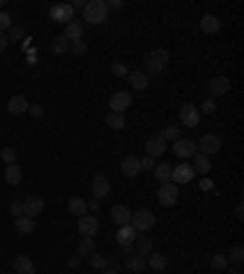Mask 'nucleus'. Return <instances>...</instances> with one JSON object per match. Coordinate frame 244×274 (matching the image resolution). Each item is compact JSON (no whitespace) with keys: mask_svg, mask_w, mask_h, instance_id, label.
<instances>
[{"mask_svg":"<svg viewBox=\"0 0 244 274\" xmlns=\"http://www.w3.org/2000/svg\"><path fill=\"white\" fill-rule=\"evenodd\" d=\"M110 218H112V223L122 225H130V218H132V211L125 206V203H117V206H112L110 208Z\"/></svg>","mask_w":244,"mask_h":274,"instance_id":"14","label":"nucleus"},{"mask_svg":"<svg viewBox=\"0 0 244 274\" xmlns=\"http://www.w3.org/2000/svg\"><path fill=\"white\" fill-rule=\"evenodd\" d=\"M134 240H137V230L132 225H122L117 230V242L120 245H134Z\"/></svg>","mask_w":244,"mask_h":274,"instance_id":"25","label":"nucleus"},{"mask_svg":"<svg viewBox=\"0 0 244 274\" xmlns=\"http://www.w3.org/2000/svg\"><path fill=\"white\" fill-rule=\"evenodd\" d=\"M105 123H108V127H112V130H122V127H125V115H122V113H108Z\"/></svg>","mask_w":244,"mask_h":274,"instance_id":"35","label":"nucleus"},{"mask_svg":"<svg viewBox=\"0 0 244 274\" xmlns=\"http://www.w3.org/2000/svg\"><path fill=\"white\" fill-rule=\"evenodd\" d=\"M71 49V42L64 37V35H59V37H54V42H51V51H56V54H64V51Z\"/></svg>","mask_w":244,"mask_h":274,"instance_id":"34","label":"nucleus"},{"mask_svg":"<svg viewBox=\"0 0 244 274\" xmlns=\"http://www.w3.org/2000/svg\"><path fill=\"white\" fill-rule=\"evenodd\" d=\"M27 113H29L32 118H42V115H44V108H42L39 103H35V105H29V108H27Z\"/></svg>","mask_w":244,"mask_h":274,"instance_id":"44","label":"nucleus"},{"mask_svg":"<svg viewBox=\"0 0 244 274\" xmlns=\"http://www.w3.org/2000/svg\"><path fill=\"white\" fill-rule=\"evenodd\" d=\"M139 169L142 172H151L154 169V159L151 157H139Z\"/></svg>","mask_w":244,"mask_h":274,"instance_id":"43","label":"nucleus"},{"mask_svg":"<svg viewBox=\"0 0 244 274\" xmlns=\"http://www.w3.org/2000/svg\"><path fill=\"white\" fill-rule=\"evenodd\" d=\"M157 223V218H154V213L142 208V211H134L132 218H130V225H132L137 233H146V230H151Z\"/></svg>","mask_w":244,"mask_h":274,"instance_id":"3","label":"nucleus"},{"mask_svg":"<svg viewBox=\"0 0 244 274\" xmlns=\"http://www.w3.org/2000/svg\"><path fill=\"white\" fill-rule=\"evenodd\" d=\"M178 118H181V125H186V127H198L200 125V111L191 103H186L178 111Z\"/></svg>","mask_w":244,"mask_h":274,"instance_id":"9","label":"nucleus"},{"mask_svg":"<svg viewBox=\"0 0 244 274\" xmlns=\"http://www.w3.org/2000/svg\"><path fill=\"white\" fill-rule=\"evenodd\" d=\"M127 81L132 84L134 91H144V88L149 86V76H146L144 71H132V74H127Z\"/></svg>","mask_w":244,"mask_h":274,"instance_id":"24","label":"nucleus"},{"mask_svg":"<svg viewBox=\"0 0 244 274\" xmlns=\"http://www.w3.org/2000/svg\"><path fill=\"white\" fill-rule=\"evenodd\" d=\"M169 62H171V57H169V51L166 49H151L149 54H146V69H149V74L151 76L161 74V71L169 66Z\"/></svg>","mask_w":244,"mask_h":274,"instance_id":"2","label":"nucleus"},{"mask_svg":"<svg viewBox=\"0 0 244 274\" xmlns=\"http://www.w3.org/2000/svg\"><path fill=\"white\" fill-rule=\"evenodd\" d=\"M171 167L169 162H161V164H154V179L159 184H171Z\"/></svg>","mask_w":244,"mask_h":274,"instance_id":"21","label":"nucleus"},{"mask_svg":"<svg viewBox=\"0 0 244 274\" xmlns=\"http://www.w3.org/2000/svg\"><path fill=\"white\" fill-rule=\"evenodd\" d=\"M108 264H110V260L105 257V255H98V252L90 255V267H93V269L103 272V269H108Z\"/></svg>","mask_w":244,"mask_h":274,"instance_id":"36","label":"nucleus"},{"mask_svg":"<svg viewBox=\"0 0 244 274\" xmlns=\"http://www.w3.org/2000/svg\"><path fill=\"white\" fill-rule=\"evenodd\" d=\"M5 181H8L10 186L22 184V169H20L17 164H8V167H5Z\"/></svg>","mask_w":244,"mask_h":274,"instance_id":"23","label":"nucleus"},{"mask_svg":"<svg viewBox=\"0 0 244 274\" xmlns=\"http://www.w3.org/2000/svg\"><path fill=\"white\" fill-rule=\"evenodd\" d=\"M125 267H127L130 272H142L146 267V257H142V255H130V257L125 260Z\"/></svg>","mask_w":244,"mask_h":274,"instance_id":"28","label":"nucleus"},{"mask_svg":"<svg viewBox=\"0 0 244 274\" xmlns=\"http://www.w3.org/2000/svg\"><path fill=\"white\" fill-rule=\"evenodd\" d=\"M100 274H117V272H115V269H103Z\"/></svg>","mask_w":244,"mask_h":274,"instance_id":"56","label":"nucleus"},{"mask_svg":"<svg viewBox=\"0 0 244 274\" xmlns=\"http://www.w3.org/2000/svg\"><path fill=\"white\" fill-rule=\"evenodd\" d=\"M195 152L198 150H195V142L191 140V137H178V140L173 142V154H176L181 162H188Z\"/></svg>","mask_w":244,"mask_h":274,"instance_id":"5","label":"nucleus"},{"mask_svg":"<svg viewBox=\"0 0 244 274\" xmlns=\"http://www.w3.org/2000/svg\"><path fill=\"white\" fill-rule=\"evenodd\" d=\"M218 111V103H215V98H207L205 103H203V113H215Z\"/></svg>","mask_w":244,"mask_h":274,"instance_id":"46","label":"nucleus"},{"mask_svg":"<svg viewBox=\"0 0 244 274\" xmlns=\"http://www.w3.org/2000/svg\"><path fill=\"white\" fill-rule=\"evenodd\" d=\"M110 15V5L105 0H90L83 5V20L88 25H103Z\"/></svg>","mask_w":244,"mask_h":274,"instance_id":"1","label":"nucleus"},{"mask_svg":"<svg viewBox=\"0 0 244 274\" xmlns=\"http://www.w3.org/2000/svg\"><path fill=\"white\" fill-rule=\"evenodd\" d=\"M83 5H85L83 0H73V3H71V8H73V10H83Z\"/></svg>","mask_w":244,"mask_h":274,"instance_id":"54","label":"nucleus"},{"mask_svg":"<svg viewBox=\"0 0 244 274\" xmlns=\"http://www.w3.org/2000/svg\"><path fill=\"white\" fill-rule=\"evenodd\" d=\"M210 267H212V269H218V272L227 269V267H230V260H227V255H222V252L212 255V257H210Z\"/></svg>","mask_w":244,"mask_h":274,"instance_id":"33","label":"nucleus"},{"mask_svg":"<svg viewBox=\"0 0 244 274\" xmlns=\"http://www.w3.org/2000/svg\"><path fill=\"white\" fill-rule=\"evenodd\" d=\"M157 196H159V203H161L164 208H171V206H176V203H178L181 191H178L176 184H161V188H159Z\"/></svg>","mask_w":244,"mask_h":274,"instance_id":"6","label":"nucleus"},{"mask_svg":"<svg viewBox=\"0 0 244 274\" xmlns=\"http://www.w3.org/2000/svg\"><path fill=\"white\" fill-rule=\"evenodd\" d=\"M69 211L73 213V215H85L88 213V203H85L83 199H78V196H73V199H69Z\"/></svg>","mask_w":244,"mask_h":274,"instance_id":"30","label":"nucleus"},{"mask_svg":"<svg viewBox=\"0 0 244 274\" xmlns=\"http://www.w3.org/2000/svg\"><path fill=\"white\" fill-rule=\"evenodd\" d=\"M200 30H203L205 35H215L220 30V20L215 15H203V17H200Z\"/></svg>","mask_w":244,"mask_h":274,"instance_id":"26","label":"nucleus"},{"mask_svg":"<svg viewBox=\"0 0 244 274\" xmlns=\"http://www.w3.org/2000/svg\"><path fill=\"white\" fill-rule=\"evenodd\" d=\"M12 267H15V274H35V262L29 260V257H24V255L15 257Z\"/></svg>","mask_w":244,"mask_h":274,"instance_id":"20","label":"nucleus"},{"mask_svg":"<svg viewBox=\"0 0 244 274\" xmlns=\"http://www.w3.org/2000/svg\"><path fill=\"white\" fill-rule=\"evenodd\" d=\"M10 27H12V17L3 10V13H0V32H8Z\"/></svg>","mask_w":244,"mask_h":274,"instance_id":"41","label":"nucleus"},{"mask_svg":"<svg viewBox=\"0 0 244 274\" xmlns=\"http://www.w3.org/2000/svg\"><path fill=\"white\" fill-rule=\"evenodd\" d=\"M49 17L54 20V22H61V25H69L73 20V8L69 3H59V5H54L51 10H49Z\"/></svg>","mask_w":244,"mask_h":274,"instance_id":"8","label":"nucleus"},{"mask_svg":"<svg viewBox=\"0 0 244 274\" xmlns=\"http://www.w3.org/2000/svg\"><path fill=\"white\" fill-rule=\"evenodd\" d=\"M27 108H29V103H27L24 96H12V98L8 100V111H10L12 115H24Z\"/></svg>","mask_w":244,"mask_h":274,"instance_id":"19","label":"nucleus"},{"mask_svg":"<svg viewBox=\"0 0 244 274\" xmlns=\"http://www.w3.org/2000/svg\"><path fill=\"white\" fill-rule=\"evenodd\" d=\"M230 274H239V269H230Z\"/></svg>","mask_w":244,"mask_h":274,"instance_id":"57","label":"nucleus"},{"mask_svg":"<svg viewBox=\"0 0 244 274\" xmlns=\"http://www.w3.org/2000/svg\"><path fill=\"white\" fill-rule=\"evenodd\" d=\"M0 159L5 164H15L17 162V150H15V147H3V150H0Z\"/></svg>","mask_w":244,"mask_h":274,"instance_id":"37","label":"nucleus"},{"mask_svg":"<svg viewBox=\"0 0 244 274\" xmlns=\"http://www.w3.org/2000/svg\"><path fill=\"white\" fill-rule=\"evenodd\" d=\"M10 213L15 215V218H20V215H24V206H22V201H12V203H10Z\"/></svg>","mask_w":244,"mask_h":274,"instance_id":"42","label":"nucleus"},{"mask_svg":"<svg viewBox=\"0 0 244 274\" xmlns=\"http://www.w3.org/2000/svg\"><path fill=\"white\" fill-rule=\"evenodd\" d=\"M93 252H96V242H93V237H83V240L78 242L76 255H78V257H90Z\"/></svg>","mask_w":244,"mask_h":274,"instance_id":"31","label":"nucleus"},{"mask_svg":"<svg viewBox=\"0 0 244 274\" xmlns=\"http://www.w3.org/2000/svg\"><path fill=\"white\" fill-rule=\"evenodd\" d=\"M22 206H24V215L37 218L39 213L44 211V199H42V196H27V199L22 201Z\"/></svg>","mask_w":244,"mask_h":274,"instance_id":"15","label":"nucleus"},{"mask_svg":"<svg viewBox=\"0 0 244 274\" xmlns=\"http://www.w3.org/2000/svg\"><path fill=\"white\" fill-rule=\"evenodd\" d=\"M227 260H232L234 264H242V260H244V248L239 245V242H237V245L232 248V252H230V257H227Z\"/></svg>","mask_w":244,"mask_h":274,"instance_id":"40","label":"nucleus"},{"mask_svg":"<svg viewBox=\"0 0 244 274\" xmlns=\"http://www.w3.org/2000/svg\"><path fill=\"white\" fill-rule=\"evenodd\" d=\"M71 49L76 54H85V42L83 39H76V42H71Z\"/></svg>","mask_w":244,"mask_h":274,"instance_id":"45","label":"nucleus"},{"mask_svg":"<svg viewBox=\"0 0 244 274\" xmlns=\"http://www.w3.org/2000/svg\"><path fill=\"white\" fill-rule=\"evenodd\" d=\"M146 264H149L154 272H164V269H166V257H164V255H159V252H149Z\"/></svg>","mask_w":244,"mask_h":274,"instance_id":"29","label":"nucleus"},{"mask_svg":"<svg viewBox=\"0 0 244 274\" xmlns=\"http://www.w3.org/2000/svg\"><path fill=\"white\" fill-rule=\"evenodd\" d=\"M15 230H17L20 235H29V233H35V218H29V215H20V218H15Z\"/></svg>","mask_w":244,"mask_h":274,"instance_id":"22","label":"nucleus"},{"mask_svg":"<svg viewBox=\"0 0 244 274\" xmlns=\"http://www.w3.org/2000/svg\"><path fill=\"white\" fill-rule=\"evenodd\" d=\"M110 5H112V8H115V10H122V8H125V3H122V0H112V3H110Z\"/></svg>","mask_w":244,"mask_h":274,"instance_id":"55","label":"nucleus"},{"mask_svg":"<svg viewBox=\"0 0 244 274\" xmlns=\"http://www.w3.org/2000/svg\"><path fill=\"white\" fill-rule=\"evenodd\" d=\"M98 230H100V223H98L96 215H81L78 218V233L83 237H96Z\"/></svg>","mask_w":244,"mask_h":274,"instance_id":"10","label":"nucleus"},{"mask_svg":"<svg viewBox=\"0 0 244 274\" xmlns=\"http://www.w3.org/2000/svg\"><path fill=\"white\" fill-rule=\"evenodd\" d=\"M98 208H100V201H98V199H93V201H88V211H93V213H96V211H98Z\"/></svg>","mask_w":244,"mask_h":274,"instance_id":"51","label":"nucleus"},{"mask_svg":"<svg viewBox=\"0 0 244 274\" xmlns=\"http://www.w3.org/2000/svg\"><path fill=\"white\" fill-rule=\"evenodd\" d=\"M227 91H230V78H227V76H215V78H210V96L220 98V96H225Z\"/></svg>","mask_w":244,"mask_h":274,"instance_id":"18","label":"nucleus"},{"mask_svg":"<svg viewBox=\"0 0 244 274\" xmlns=\"http://www.w3.org/2000/svg\"><path fill=\"white\" fill-rule=\"evenodd\" d=\"M64 37L69 39V42H76V39L83 37V25L78 22V20H71L69 25H66V32H64Z\"/></svg>","mask_w":244,"mask_h":274,"instance_id":"27","label":"nucleus"},{"mask_svg":"<svg viewBox=\"0 0 244 274\" xmlns=\"http://www.w3.org/2000/svg\"><path fill=\"white\" fill-rule=\"evenodd\" d=\"M193 176H195L193 167H191L188 162H181L171 169V184H176V186H178V184H188Z\"/></svg>","mask_w":244,"mask_h":274,"instance_id":"7","label":"nucleus"},{"mask_svg":"<svg viewBox=\"0 0 244 274\" xmlns=\"http://www.w3.org/2000/svg\"><path fill=\"white\" fill-rule=\"evenodd\" d=\"M5 35H8V42H22V39H24V30H22V27H15V25H12L10 30L5 32Z\"/></svg>","mask_w":244,"mask_h":274,"instance_id":"39","label":"nucleus"},{"mask_svg":"<svg viewBox=\"0 0 244 274\" xmlns=\"http://www.w3.org/2000/svg\"><path fill=\"white\" fill-rule=\"evenodd\" d=\"M78 264H81V257H78V255H73V257H69V267H71V269H76Z\"/></svg>","mask_w":244,"mask_h":274,"instance_id":"50","label":"nucleus"},{"mask_svg":"<svg viewBox=\"0 0 244 274\" xmlns=\"http://www.w3.org/2000/svg\"><path fill=\"white\" fill-rule=\"evenodd\" d=\"M149 252H151V240H149V237H137V242H134V255H142V257H144V255H149Z\"/></svg>","mask_w":244,"mask_h":274,"instance_id":"32","label":"nucleus"},{"mask_svg":"<svg viewBox=\"0 0 244 274\" xmlns=\"http://www.w3.org/2000/svg\"><path fill=\"white\" fill-rule=\"evenodd\" d=\"M8 274H15V272H8Z\"/></svg>","mask_w":244,"mask_h":274,"instance_id":"58","label":"nucleus"},{"mask_svg":"<svg viewBox=\"0 0 244 274\" xmlns=\"http://www.w3.org/2000/svg\"><path fill=\"white\" fill-rule=\"evenodd\" d=\"M90 188H93V199H105V196H110V181L108 176L103 174H96L93 176V181H90Z\"/></svg>","mask_w":244,"mask_h":274,"instance_id":"12","label":"nucleus"},{"mask_svg":"<svg viewBox=\"0 0 244 274\" xmlns=\"http://www.w3.org/2000/svg\"><path fill=\"white\" fill-rule=\"evenodd\" d=\"M8 44H10V42H8V35H5V32H0V54L8 49Z\"/></svg>","mask_w":244,"mask_h":274,"instance_id":"48","label":"nucleus"},{"mask_svg":"<svg viewBox=\"0 0 244 274\" xmlns=\"http://www.w3.org/2000/svg\"><path fill=\"white\" fill-rule=\"evenodd\" d=\"M120 248H122V255H127V257L134 255V245H120Z\"/></svg>","mask_w":244,"mask_h":274,"instance_id":"52","label":"nucleus"},{"mask_svg":"<svg viewBox=\"0 0 244 274\" xmlns=\"http://www.w3.org/2000/svg\"><path fill=\"white\" fill-rule=\"evenodd\" d=\"M234 218H237V221H242L244 218V206L242 203H237V208H234Z\"/></svg>","mask_w":244,"mask_h":274,"instance_id":"49","label":"nucleus"},{"mask_svg":"<svg viewBox=\"0 0 244 274\" xmlns=\"http://www.w3.org/2000/svg\"><path fill=\"white\" fill-rule=\"evenodd\" d=\"M120 172L122 176H127V179H134V176H139V157H134V154H130V157H125L120 164Z\"/></svg>","mask_w":244,"mask_h":274,"instance_id":"16","label":"nucleus"},{"mask_svg":"<svg viewBox=\"0 0 244 274\" xmlns=\"http://www.w3.org/2000/svg\"><path fill=\"white\" fill-rule=\"evenodd\" d=\"M191 167H193L195 174H210V169H212V162H210V157L200 154V152H195L193 157H191Z\"/></svg>","mask_w":244,"mask_h":274,"instance_id":"17","label":"nucleus"},{"mask_svg":"<svg viewBox=\"0 0 244 274\" xmlns=\"http://www.w3.org/2000/svg\"><path fill=\"white\" fill-rule=\"evenodd\" d=\"M166 145H169V142L161 135L149 137V140H146V157H151V159H154V157H161V154L166 152Z\"/></svg>","mask_w":244,"mask_h":274,"instance_id":"13","label":"nucleus"},{"mask_svg":"<svg viewBox=\"0 0 244 274\" xmlns=\"http://www.w3.org/2000/svg\"><path fill=\"white\" fill-rule=\"evenodd\" d=\"M220 147H222V142H220L218 135H203L198 142H195V150L200 152V154H205V157H212V154H218Z\"/></svg>","mask_w":244,"mask_h":274,"instance_id":"4","label":"nucleus"},{"mask_svg":"<svg viewBox=\"0 0 244 274\" xmlns=\"http://www.w3.org/2000/svg\"><path fill=\"white\" fill-rule=\"evenodd\" d=\"M130 105H132V96L127 91L112 93V98H110V113H125Z\"/></svg>","mask_w":244,"mask_h":274,"instance_id":"11","label":"nucleus"},{"mask_svg":"<svg viewBox=\"0 0 244 274\" xmlns=\"http://www.w3.org/2000/svg\"><path fill=\"white\" fill-rule=\"evenodd\" d=\"M200 188H203V191H210V188H212V181H210V179H203V181H200Z\"/></svg>","mask_w":244,"mask_h":274,"instance_id":"53","label":"nucleus"},{"mask_svg":"<svg viewBox=\"0 0 244 274\" xmlns=\"http://www.w3.org/2000/svg\"><path fill=\"white\" fill-rule=\"evenodd\" d=\"M112 74L115 76H127L130 71H127V66H125V64H112Z\"/></svg>","mask_w":244,"mask_h":274,"instance_id":"47","label":"nucleus"},{"mask_svg":"<svg viewBox=\"0 0 244 274\" xmlns=\"http://www.w3.org/2000/svg\"><path fill=\"white\" fill-rule=\"evenodd\" d=\"M159 135L164 137V140H166V142H169V140H173V142H176V140H178V137H181V130H178V127H176V125H169V127H164V130H161V132H159Z\"/></svg>","mask_w":244,"mask_h":274,"instance_id":"38","label":"nucleus"}]
</instances>
